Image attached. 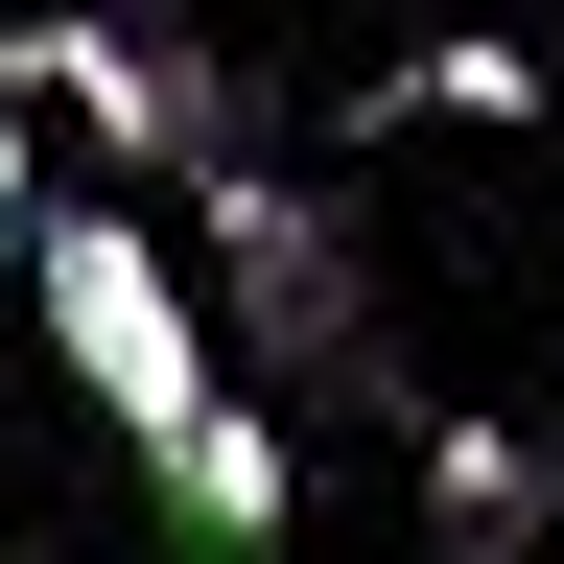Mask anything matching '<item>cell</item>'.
Segmentation results:
<instances>
[{"mask_svg":"<svg viewBox=\"0 0 564 564\" xmlns=\"http://www.w3.org/2000/svg\"><path fill=\"white\" fill-rule=\"evenodd\" d=\"M24 282H47L70 377H95V423H118L141 470H165L188 423L236 400V329H212V282H188L165 236H141V212H47V236H24Z\"/></svg>","mask_w":564,"mask_h":564,"instance_id":"1","label":"cell"},{"mask_svg":"<svg viewBox=\"0 0 564 564\" xmlns=\"http://www.w3.org/2000/svg\"><path fill=\"white\" fill-rule=\"evenodd\" d=\"M188 282H212V329H236V377L400 400L377 306H352V236H329V188H282V165H188Z\"/></svg>","mask_w":564,"mask_h":564,"instance_id":"2","label":"cell"},{"mask_svg":"<svg viewBox=\"0 0 564 564\" xmlns=\"http://www.w3.org/2000/svg\"><path fill=\"white\" fill-rule=\"evenodd\" d=\"M0 95H70L118 165H236V70L165 47L141 0H70V24H0Z\"/></svg>","mask_w":564,"mask_h":564,"instance_id":"3","label":"cell"},{"mask_svg":"<svg viewBox=\"0 0 564 564\" xmlns=\"http://www.w3.org/2000/svg\"><path fill=\"white\" fill-rule=\"evenodd\" d=\"M165 518H188V564H282V423L259 400H212L165 447Z\"/></svg>","mask_w":564,"mask_h":564,"instance_id":"4","label":"cell"},{"mask_svg":"<svg viewBox=\"0 0 564 564\" xmlns=\"http://www.w3.org/2000/svg\"><path fill=\"white\" fill-rule=\"evenodd\" d=\"M423 494H447V564H518V541H541V494H564V470L518 447V423H423Z\"/></svg>","mask_w":564,"mask_h":564,"instance_id":"5","label":"cell"},{"mask_svg":"<svg viewBox=\"0 0 564 564\" xmlns=\"http://www.w3.org/2000/svg\"><path fill=\"white\" fill-rule=\"evenodd\" d=\"M377 118H541V47H423V70H377Z\"/></svg>","mask_w":564,"mask_h":564,"instance_id":"6","label":"cell"},{"mask_svg":"<svg viewBox=\"0 0 564 564\" xmlns=\"http://www.w3.org/2000/svg\"><path fill=\"white\" fill-rule=\"evenodd\" d=\"M47 236V141H24V95H0V259Z\"/></svg>","mask_w":564,"mask_h":564,"instance_id":"7","label":"cell"}]
</instances>
